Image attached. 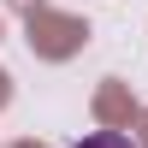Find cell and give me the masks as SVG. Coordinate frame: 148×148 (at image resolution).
Masks as SVG:
<instances>
[{"label": "cell", "instance_id": "1", "mask_svg": "<svg viewBox=\"0 0 148 148\" xmlns=\"http://www.w3.org/2000/svg\"><path fill=\"white\" fill-rule=\"evenodd\" d=\"M77 148H136L130 136H119V130H95V136H83Z\"/></svg>", "mask_w": 148, "mask_h": 148}]
</instances>
